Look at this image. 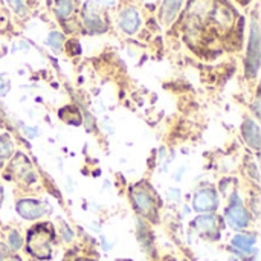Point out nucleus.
Returning a JSON list of instances; mask_svg holds the SVG:
<instances>
[{"label":"nucleus","mask_w":261,"mask_h":261,"mask_svg":"<svg viewBox=\"0 0 261 261\" xmlns=\"http://www.w3.org/2000/svg\"><path fill=\"white\" fill-rule=\"evenodd\" d=\"M139 24H141V17L135 8H127L122 11V14L119 17V26L124 32L135 34L138 31Z\"/></svg>","instance_id":"obj_8"},{"label":"nucleus","mask_w":261,"mask_h":261,"mask_svg":"<svg viewBox=\"0 0 261 261\" xmlns=\"http://www.w3.org/2000/svg\"><path fill=\"white\" fill-rule=\"evenodd\" d=\"M73 0H55V11L60 18H67L73 11Z\"/></svg>","instance_id":"obj_14"},{"label":"nucleus","mask_w":261,"mask_h":261,"mask_svg":"<svg viewBox=\"0 0 261 261\" xmlns=\"http://www.w3.org/2000/svg\"><path fill=\"white\" fill-rule=\"evenodd\" d=\"M254 245H255V239L254 237H249V236L239 234V236H236L232 239V246L237 248L242 252H251L252 248H254Z\"/></svg>","instance_id":"obj_12"},{"label":"nucleus","mask_w":261,"mask_h":261,"mask_svg":"<svg viewBox=\"0 0 261 261\" xmlns=\"http://www.w3.org/2000/svg\"><path fill=\"white\" fill-rule=\"evenodd\" d=\"M194 228L203 234V236H210L214 239L219 237V228H217V217L213 216V214H203V216H199L196 220H194Z\"/></svg>","instance_id":"obj_7"},{"label":"nucleus","mask_w":261,"mask_h":261,"mask_svg":"<svg viewBox=\"0 0 261 261\" xmlns=\"http://www.w3.org/2000/svg\"><path fill=\"white\" fill-rule=\"evenodd\" d=\"M8 3L11 5V8L18 12V14H23L24 12V2L23 0H8Z\"/></svg>","instance_id":"obj_18"},{"label":"nucleus","mask_w":261,"mask_h":261,"mask_svg":"<svg viewBox=\"0 0 261 261\" xmlns=\"http://www.w3.org/2000/svg\"><path fill=\"white\" fill-rule=\"evenodd\" d=\"M17 213L24 219V220H35L40 219L46 214V208L41 202L34 200V199H23L20 202H17L15 206Z\"/></svg>","instance_id":"obj_6"},{"label":"nucleus","mask_w":261,"mask_h":261,"mask_svg":"<svg viewBox=\"0 0 261 261\" xmlns=\"http://www.w3.org/2000/svg\"><path fill=\"white\" fill-rule=\"evenodd\" d=\"M2 202H3V188L0 187V205H2Z\"/></svg>","instance_id":"obj_20"},{"label":"nucleus","mask_w":261,"mask_h":261,"mask_svg":"<svg viewBox=\"0 0 261 261\" xmlns=\"http://www.w3.org/2000/svg\"><path fill=\"white\" fill-rule=\"evenodd\" d=\"M0 261H3V257H2V255H0Z\"/></svg>","instance_id":"obj_23"},{"label":"nucleus","mask_w":261,"mask_h":261,"mask_svg":"<svg viewBox=\"0 0 261 261\" xmlns=\"http://www.w3.org/2000/svg\"><path fill=\"white\" fill-rule=\"evenodd\" d=\"M60 118L69 124H73V125H80L81 124V115L76 109H72V107H64L61 109L60 112Z\"/></svg>","instance_id":"obj_13"},{"label":"nucleus","mask_w":261,"mask_h":261,"mask_svg":"<svg viewBox=\"0 0 261 261\" xmlns=\"http://www.w3.org/2000/svg\"><path fill=\"white\" fill-rule=\"evenodd\" d=\"M9 92V80L5 75H0V96H5Z\"/></svg>","instance_id":"obj_19"},{"label":"nucleus","mask_w":261,"mask_h":261,"mask_svg":"<svg viewBox=\"0 0 261 261\" xmlns=\"http://www.w3.org/2000/svg\"><path fill=\"white\" fill-rule=\"evenodd\" d=\"M242 133H243V138H245L246 144L251 148H254V150H258L260 148V127H258V124L255 121L246 119L243 122Z\"/></svg>","instance_id":"obj_9"},{"label":"nucleus","mask_w":261,"mask_h":261,"mask_svg":"<svg viewBox=\"0 0 261 261\" xmlns=\"http://www.w3.org/2000/svg\"><path fill=\"white\" fill-rule=\"evenodd\" d=\"M12 153V144L6 136L0 138V159H6L9 158Z\"/></svg>","instance_id":"obj_16"},{"label":"nucleus","mask_w":261,"mask_h":261,"mask_svg":"<svg viewBox=\"0 0 261 261\" xmlns=\"http://www.w3.org/2000/svg\"><path fill=\"white\" fill-rule=\"evenodd\" d=\"M78 261H92V260H87V258H81V260H78Z\"/></svg>","instance_id":"obj_22"},{"label":"nucleus","mask_w":261,"mask_h":261,"mask_svg":"<svg viewBox=\"0 0 261 261\" xmlns=\"http://www.w3.org/2000/svg\"><path fill=\"white\" fill-rule=\"evenodd\" d=\"M193 206L197 213H211L216 211L219 206V196L214 188H202L196 193Z\"/></svg>","instance_id":"obj_5"},{"label":"nucleus","mask_w":261,"mask_h":261,"mask_svg":"<svg viewBox=\"0 0 261 261\" xmlns=\"http://www.w3.org/2000/svg\"><path fill=\"white\" fill-rule=\"evenodd\" d=\"M55 232L49 223L37 225L28 232V252L40 260H49L52 255V242Z\"/></svg>","instance_id":"obj_1"},{"label":"nucleus","mask_w":261,"mask_h":261,"mask_svg":"<svg viewBox=\"0 0 261 261\" xmlns=\"http://www.w3.org/2000/svg\"><path fill=\"white\" fill-rule=\"evenodd\" d=\"M180 6H182V0H164L162 9H161L162 23L164 24H170L176 18Z\"/></svg>","instance_id":"obj_11"},{"label":"nucleus","mask_w":261,"mask_h":261,"mask_svg":"<svg viewBox=\"0 0 261 261\" xmlns=\"http://www.w3.org/2000/svg\"><path fill=\"white\" fill-rule=\"evenodd\" d=\"M63 40H64V37H63L60 32H50V34H49V38H47V44H49L55 52H58V50L61 49Z\"/></svg>","instance_id":"obj_15"},{"label":"nucleus","mask_w":261,"mask_h":261,"mask_svg":"<svg viewBox=\"0 0 261 261\" xmlns=\"http://www.w3.org/2000/svg\"><path fill=\"white\" fill-rule=\"evenodd\" d=\"M260 66V32L258 24H252L251 37H249V49H248V61H246V73L248 76H255Z\"/></svg>","instance_id":"obj_4"},{"label":"nucleus","mask_w":261,"mask_h":261,"mask_svg":"<svg viewBox=\"0 0 261 261\" xmlns=\"http://www.w3.org/2000/svg\"><path fill=\"white\" fill-rule=\"evenodd\" d=\"M9 246H11L12 251H17V249L21 248V237L18 236V232L12 231V232L9 234Z\"/></svg>","instance_id":"obj_17"},{"label":"nucleus","mask_w":261,"mask_h":261,"mask_svg":"<svg viewBox=\"0 0 261 261\" xmlns=\"http://www.w3.org/2000/svg\"><path fill=\"white\" fill-rule=\"evenodd\" d=\"M9 261H21V260H20L18 257H14V258H11V260H9Z\"/></svg>","instance_id":"obj_21"},{"label":"nucleus","mask_w":261,"mask_h":261,"mask_svg":"<svg viewBox=\"0 0 261 261\" xmlns=\"http://www.w3.org/2000/svg\"><path fill=\"white\" fill-rule=\"evenodd\" d=\"M12 168L15 170L14 173L18 176V177H23L26 180H31L34 182L35 180V174H34V170L31 167V162L23 156V154H17L12 161Z\"/></svg>","instance_id":"obj_10"},{"label":"nucleus","mask_w":261,"mask_h":261,"mask_svg":"<svg viewBox=\"0 0 261 261\" xmlns=\"http://www.w3.org/2000/svg\"><path fill=\"white\" fill-rule=\"evenodd\" d=\"M225 216H226V220L229 223V226L236 231L239 229H243L249 225V214L246 211V208L243 206L239 194H232V199H231V203L229 206L226 208L225 211Z\"/></svg>","instance_id":"obj_3"},{"label":"nucleus","mask_w":261,"mask_h":261,"mask_svg":"<svg viewBox=\"0 0 261 261\" xmlns=\"http://www.w3.org/2000/svg\"><path fill=\"white\" fill-rule=\"evenodd\" d=\"M132 200L139 214H142L144 217L150 220L156 217L154 194H153V190L145 182H141L132 188Z\"/></svg>","instance_id":"obj_2"}]
</instances>
